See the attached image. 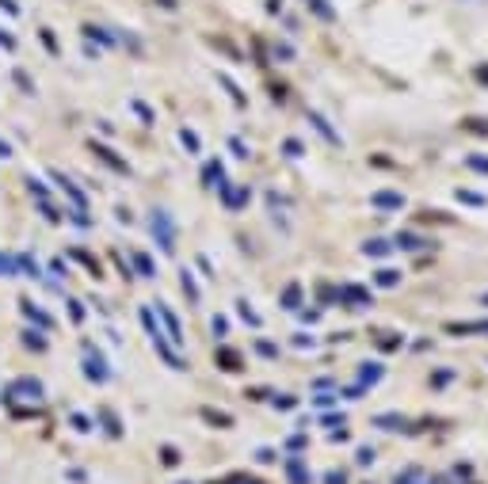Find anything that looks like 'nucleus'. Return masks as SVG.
<instances>
[{
	"label": "nucleus",
	"mask_w": 488,
	"mask_h": 484,
	"mask_svg": "<svg viewBox=\"0 0 488 484\" xmlns=\"http://www.w3.org/2000/svg\"><path fill=\"white\" fill-rule=\"evenodd\" d=\"M153 232H157V237H161V248H164V252H172V221H168V213L164 210H157L153 213Z\"/></svg>",
	"instance_id": "obj_1"
},
{
	"label": "nucleus",
	"mask_w": 488,
	"mask_h": 484,
	"mask_svg": "<svg viewBox=\"0 0 488 484\" xmlns=\"http://www.w3.org/2000/svg\"><path fill=\"white\" fill-rule=\"evenodd\" d=\"M157 313L164 316V324H168V336H172V343H183V332H180V321H176V313L168 309L164 302H157Z\"/></svg>",
	"instance_id": "obj_2"
},
{
	"label": "nucleus",
	"mask_w": 488,
	"mask_h": 484,
	"mask_svg": "<svg viewBox=\"0 0 488 484\" xmlns=\"http://www.w3.org/2000/svg\"><path fill=\"white\" fill-rule=\"evenodd\" d=\"M374 206H386V210H401V206H405V194H393V191H378V194H374Z\"/></svg>",
	"instance_id": "obj_3"
},
{
	"label": "nucleus",
	"mask_w": 488,
	"mask_h": 484,
	"mask_svg": "<svg viewBox=\"0 0 488 484\" xmlns=\"http://www.w3.org/2000/svg\"><path fill=\"white\" fill-rule=\"evenodd\" d=\"M84 366H88V370H84V374H88V378H96V381H107V370H103V359L96 355V359H88V362H84Z\"/></svg>",
	"instance_id": "obj_4"
},
{
	"label": "nucleus",
	"mask_w": 488,
	"mask_h": 484,
	"mask_svg": "<svg viewBox=\"0 0 488 484\" xmlns=\"http://www.w3.org/2000/svg\"><path fill=\"white\" fill-rule=\"evenodd\" d=\"M286 473H290V480H294V484H305V465L298 461V458L286 461Z\"/></svg>",
	"instance_id": "obj_5"
},
{
	"label": "nucleus",
	"mask_w": 488,
	"mask_h": 484,
	"mask_svg": "<svg viewBox=\"0 0 488 484\" xmlns=\"http://www.w3.org/2000/svg\"><path fill=\"white\" fill-rule=\"evenodd\" d=\"M96 153H99V156H103V161H107V164H111V168H118V172H126V161H118V156H115V153H111V149H107V145H96Z\"/></svg>",
	"instance_id": "obj_6"
},
{
	"label": "nucleus",
	"mask_w": 488,
	"mask_h": 484,
	"mask_svg": "<svg viewBox=\"0 0 488 484\" xmlns=\"http://www.w3.org/2000/svg\"><path fill=\"white\" fill-rule=\"evenodd\" d=\"M206 180H210V187H225V172H221V164H210V168H206Z\"/></svg>",
	"instance_id": "obj_7"
},
{
	"label": "nucleus",
	"mask_w": 488,
	"mask_h": 484,
	"mask_svg": "<svg viewBox=\"0 0 488 484\" xmlns=\"http://www.w3.org/2000/svg\"><path fill=\"white\" fill-rule=\"evenodd\" d=\"M134 263H138V271H142L145 278H153V275H157V271H153V259H149V256L138 252V256H134Z\"/></svg>",
	"instance_id": "obj_8"
},
{
	"label": "nucleus",
	"mask_w": 488,
	"mask_h": 484,
	"mask_svg": "<svg viewBox=\"0 0 488 484\" xmlns=\"http://www.w3.org/2000/svg\"><path fill=\"white\" fill-rule=\"evenodd\" d=\"M397 248H424V240L412 237V232H401V237H397Z\"/></svg>",
	"instance_id": "obj_9"
},
{
	"label": "nucleus",
	"mask_w": 488,
	"mask_h": 484,
	"mask_svg": "<svg viewBox=\"0 0 488 484\" xmlns=\"http://www.w3.org/2000/svg\"><path fill=\"white\" fill-rule=\"evenodd\" d=\"M23 309H27V316H35V321H39V324H42V328H50V316H46L42 309H35V305H31V302H23Z\"/></svg>",
	"instance_id": "obj_10"
},
{
	"label": "nucleus",
	"mask_w": 488,
	"mask_h": 484,
	"mask_svg": "<svg viewBox=\"0 0 488 484\" xmlns=\"http://www.w3.org/2000/svg\"><path fill=\"white\" fill-rule=\"evenodd\" d=\"M362 252H366V256H386V252H389V244H386V240H370V244H366Z\"/></svg>",
	"instance_id": "obj_11"
},
{
	"label": "nucleus",
	"mask_w": 488,
	"mask_h": 484,
	"mask_svg": "<svg viewBox=\"0 0 488 484\" xmlns=\"http://www.w3.org/2000/svg\"><path fill=\"white\" fill-rule=\"evenodd\" d=\"M343 294H347V297H355V302H362V305L370 302V294H366V290H359V286H343Z\"/></svg>",
	"instance_id": "obj_12"
},
{
	"label": "nucleus",
	"mask_w": 488,
	"mask_h": 484,
	"mask_svg": "<svg viewBox=\"0 0 488 484\" xmlns=\"http://www.w3.org/2000/svg\"><path fill=\"white\" fill-rule=\"evenodd\" d=\"M397 271H389V267H386V271H378V286H393V283H397Z\"/></svg>",
	"instance_id": "obj_13"
},
{
	"label": "nucleus",
	"mask_w": 488,
	"mask_h": 484,
	"mask_svg": "<svg viewBox=\"0 0 488 484\" xmlns=\"http://www.w3.org/2000/svg\"><path fill=\"white\" fill-rule=\"evenodd\" d=\"M298 297H302V290H298V286H290L286 297H283V302H286V309H298Z\"/></svg>",
	"instance_id": "obj_14"
},
{
	"label": "nucleus",
	"mask_w": 488,
	"mask_h": 484,
	"mask_svg": "<svg viewBox=\"0 0 488 484\" xmlns=\"http://www.w3.org/2000/svg\"><path fill=\"white\" fill-rule=\"evenodd\" d=\"M378 378H382V366H378V362H370V366L362 370V381H378Z\"/></svg>",
	"instance_id": "obj_15"
},
{
	"label": "nucleus",
	"mask_w": 488,
	"mask_h": 484,
	"mask_svg": "<svg viewBox=\"0 0 488 484\" xmlns=\"http://www.w3.org/2000/svg\"><path fill=\"white\" fill-rule=\"evenodd\" d=\"M458 199H462V202H473V206H484V199H481V194H473V191H458Z\"/></svg>",
	"instance_id": "obj_16"
},
{
	"label": "nucleus",
	"mask_w": 488,
	"mask_h": 484,
	"mask_svg": "<svg viewBox=\"0 0 488 484\" xmlns=\"http://www.w3.org/2000/svg\"><path fill=\"white\" fill-rule=\"evenodd\" d=\"M183 290L191 294V297H199V286H195V278H191V271H183Z\"/></svg>",
	"instance_id": "obj_17"
},
{
	"label": "nucleus",
	"mask_w": 488,
	"mask_h": 484,
	"mask_svg": "<svg viewBox=\"0 0 488 484\" xmlns=\"http://www.w3.org/2000/svg\"><path fill=\"white\" fill-rule=\"evenodd\" d=\"M0 275H16V263L8 256H0Z\"/></svg>",
	"instance_id": "obj_18"
},
{
	"label": "nucleus",
	"mask_w": 488,
	"mask_h": 484,
	"mask_svg": "<svg viewBox=\"0 0 488 484\" xmlns=\"http://www.w3.org/2000/svg\"><path fill=\"white\" fill-rule=\"evenodd\" d=\"M221 362H225V370H237V355L233 351H221Z\"/></svg>",
	"instance_id": "obj_19"
},
{
	"label": "nucleus",
	"mask_w": 488,
	"mask_h": 484,
	"mask_svg": "<svg viewBox=\"0 0 488 484\" xmlns=\"http://www.w3.org/2000/svg\"><path fill=\"white\" fill-rule=\"evenodd\" d=\"M240 316H244V321H248V324H260V316L252 313V309H248V305H244V302H240Z\"/></svg>",
	"instance_id": "obj_20"
},
{
	"label": "nucleus",
	"mask_w": 488,
	"mask_h": 484,
	"mask_svg": "<svg viewBox=\"0 0 488 484\" xmlns=\"http://www.w3.org/2000/svg\"><path fill=\"white\" fill-rule=\"evenodd\" d=\"M469 164H473L477 172H488V161H484V156H469Z\"/></svg>",
	"instance_id": "obj_21"
},
{
	"label": "nucleus",
	"mask_w": 488,
	"mask_h": 484,
	"mask_svg": "<svg viewBox=\"0 0 488 484\" xmlns=\"http://www.w3.org/2000/svg\"><path fill=\"white\" fill-rule=\"evenodd\" d=\"M374 461V450H366V446H362V450H359V465H370Z\"/></svg>",
	"instance_id": "obj_22"
},
{
	"label": "nucleus",
	"mask_w": 488,
	"mask_h": 484,
	"mask_svg": "<svg viewBox=\"0 0 488 484\" xmlns=\"http://www.w3.org/2000/svg\"><path fill=\"white\" fill-rule=\"evenodd\" d=\"M164 461H168V465H176V461H180V454H176L172 446H164Z\"/></svg>",
	"instance_id": "obj_23"
},
{
	"label": "nucleus",
	"mask_w": 488,
	"mask_h": 484,
	"mask_svg": "<svg viewBox=\"0 0 488 484\" xmlns=\"http://www.w3.org/2000/svg\"><path fill=\"white\" fill-rule=\"evenodd\" d=\"M73 427H77V431H92V427H88V420H84V416H73Z\"/></svg>",
	"instance_id": "obj_24"
},
{
	"label": "nucleus",
	"mask_w": 488,
	"mask_h": 484,
	"mask_svg": "<svg viewBox=\"0 0 488 484\" xmlns=\"http://www.w3.org/2000/svg\"><path fill=\"white\" fill-rule=\"evenodd\" d=\"M286 156H302V145H298V142H286Z\"/></svg>",
	"instance_id": "obj_25"
},
{
	"label": "nucleus",
	"mask_w": 488,
	"mask_h": 484,
	"mask_svg": "<svg viewBox=\"0 0 488 484\" xmlns=\"http://www.w3.org/2000/svg\"><path fill=\"white\" fill-rule=\"evenodd\" d=\"M0 156H8V145H0Z\"/></svg>",
	"instance_id": "obj_26"
},
{
	"label": "nucleus",
	"mask_w": 488,
	"mask_h": 484,
	"mask_svg": "<svg viewBox=\"0 0 488 484\" xmlns=\"http://www.w3.org/2000/svg\"><path fill=\"white\" fill-rule=\"evenodd\" d=\"M484 305H488V294H484Z\"/></svg>",
	"instance_id": "obj_27"
}]
</instances>
